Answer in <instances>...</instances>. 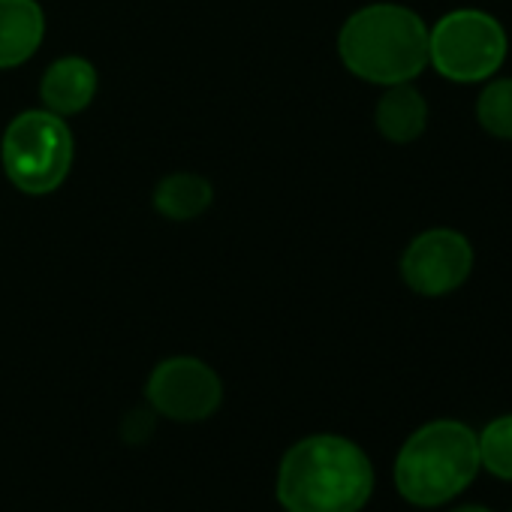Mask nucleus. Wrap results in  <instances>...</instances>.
<instances>
[{"label":"nucleus","instance_id":"4468645a","mask_svg":"<svg viewBox=\"0 0 512 512\" xmlns=\"http://www.w3.org/2000/svg\"><path fill=\"white\" fill-rule=\"evenodd\" d=\"M452 512H491V509H485V506H476V503H467V506H455Z\"/></svg>","mask_w":512,"mask_h":512},{"label":"nucleus","instance_id":"20e7f679","mask_svg":"<svg viewBox=\"0 0 512 512\" xmlns=\"http://www.w3.org/2000/svg\"><path fill=\"white\" fill-rule=\"evenodd\" d=\"M76 157V139L70 124L49 109H28L10 121L0 142L7 178L28 196L55 193Z\"/></svg>","mask_w":512,"mask_h":512},{"label":"nucleus","instance_id":"9b49d317","mask_svg":"<svg viewBox=\"0 0 512 512\" xmlns=\"http://www.w3.org/2000/svg\"><path fill=\"white\" fill-rule=\"evenodd\" d=\"M214 199V190L208 184V178L196 175V172H175L166 175L157 190H154V208L166 217V220H196Z\"/></svg>","mask_w":512,"mask_h":512},{"label":"nucleus","instance_id":"6e6552de","mask_svg":"<svg viewBox=\"0 0 512 512\" xmlns=\"http://www.w3.org/2000/svg\"><path fill=\"white\" fill-rule=\"evenodd\" d=\"M97 88H100L97 67L88 58L67 55V58H58L55 64H49V70L40 82V100H43V109H49L61 118H70V115L85 112L94 103Z\"/></svg>","mask_w":512,"mask_h":512},{"label":"nucleus","instance_id":"0eeeda50","mask_svg":"<svg viewBox=\"0 0 512 512\" xmlns=\"http://www.w3.org/2000/svg\"><path fill=\"white\" fill-rule=\"evenodd\" d=\"M473 272V244L455 229H428L416 235L401 256L404 284L425 299L455 293Z\"/></svg>","mask_w":512,"mask_h":512},{"label":"nucleus","instance_id":"7ed1b4c3","mask_svg":"<svg viewBox=\"0 0 512 512\" xmlns=\"http://www.w3.org/2000/svg\"><path fill=\"white\" fill-rule=\"evenodd\" d=\"M479 473V440L458 419H434L413 431L395 458V488L413 506L458 497Z\"/></svg>","mask_w":512,"mask_h":512},{"label":"nucleus","instance_id":"f8f14e48","mask_svg":"<svg viewBox=\"0 0 512 512\" xmlns=\"http://www.w3.org/2000/svg\"><path fill=\"white\" fill-rule=\"evenodd\" d=\"M476 121L494 139H512V79H488L476 100Z\"/></svg>","mask_w":512,"mask_h":512},{"label":"nucleus","instance_id":"39448f33","mask_svg":"<svg viewBox=\"0 0 512 512\" xmlns=\"http://www.w3.org/2000/svg\"><path fill=\"white\" fill-rule=\"evenodd\" d=\"M503 25L482 10H452L428 28V64L449 82H488L506 61Z\"/></svg>","mask_w":512,"mask_h":512},{"label":"nucleus","instance_id":"9d476101","mask_svg":"<svg viewBox=\"0 0 512 512\" xmlns=\"http://www.w3.org/2000/svg\"><path fill=\"white\" fill-rule=\"evenodd\" d=\"M374 124L383 139H389L395 145H410L428 127V103L410 82L389 85L386 94L377 100Z\"/></svg>","mask_w":512,"mask_h":512},{"label":"nucleus","instance_id":"ddd939ff","mask_svg":"<svg viewBox=\"0 0 512 512\" xmlns=\"http://www.w3.org/2000/svg\"><path fill=\"white\" fill-rule=\"evenodd\" d=\"M479 440V467H485L491 476L512 482V413L491 419Z\"/></svg>","mask_w":512,"mask_h":512},{"label":"nucleus","instance_id":"423d86ee","mask_svg":"<svg viewBox=\"0 0 512 512\" xmlns=\"http://www.w3.org/2000/svg\"><path fill=\"white\" fill-rule=\"evenodd\" d=\"M145 398L154 413L172 422H202L223 404V383L217 371L202 359L172 356L151 371Z\"/></svg>","mask_w":512,"mask_h":512},{"label":"nucleus","instance_id":"f03ea898","mask_svg":"<svg viewBox=\"0 0 512 512\" xmlns=\"http://www.w3.org/2000/svg\"><path fill=\"white\" fill-rule=\"evenodd\" d=\"M341 64L362 82L401 85L428 67V28L401 4H368L338 34Z\"/></svg>","mask_w":512,"mask_h":512},{"label":"nucleus","instance_id":"1a4fd4ad","mask_svg":"<svg viewBox=\"0 0 512 512\" xmlns=\"http://www.w3.org/2000/svg\"><path fill=\"white\" fill-rule=\"evenodd\" d=\"M46 37V16L37 0H0V70L31 61Z\"/></svg>","mask_w":512,"mask_h":512},{"label":"nucleus","instance_id":"f257e3e1","mask_svg":"<svg viewBox=\"0 0 512 512\" xmlns=\"http://www.w3.org/2000/svg\"><path fill=\"white\" fill-rule=\"evenodd\" d=\"M371 494V458L338 434L299 440L278 470V500L287 512H362Z\"/></svg>","mask_w":512,"mask_h":512}]
</instances>
